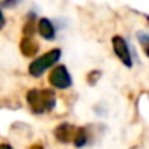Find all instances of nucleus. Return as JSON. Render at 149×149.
<instances>
[{
  "instance_id": "nucleus-1",
  "label": "nucleus",
  "mask_w": 149,
  "mask_h": 149,
  "mask_svg": "<svg viewBox=\"0 0 149 149\" xmlns=\"http://www.w3.org/2000/svg\"><path fill=\"white\" fill-rule=\"evenodd\" d=\"M26 101L31 107V112L36 116L52 112L56 107V93L52 88H31L26 93Z\"/></svg>"
},
{
  "instance_id": "nucleus-2",
  "label": "nucleus",
  "mask_w": 149,
  "mask_h": 149,
  "mask_svg": "<svg viewBox=\"0 0 149 149\" xmlns=\"http://www.w3.org/2000/svg\"><path fill=\"white\" fill-rule=\"evenodd\" d=\"M61 56H63L61 48L48 50L47 53H43L42 56L36 58L32 63H31L29 68H27V72H29V75H31V77H34V79L42 77L48 69H52L55 64H58V61L61 59Z\"/></svg>"
},
{
  "instance_id": "nucleus-3",
  "label": "nucleus",
  "mask_w": 149,
  "mask_h": 149,
  "mask_svg": "<svg viewBox=\"0 0 149 149\" xmlns=\"http://www.w3.org/2000/svg\"><path fill=\"white\" fill-rule=\"evenodd\" d=\"M48 82L55 90H69L74 85L72 75L64 64H55L48 75Z\"/></svg>"
},
{
  "instance_id": "nucleus-4",
  "label": "nucleus",
  "mask_w": 149,
  "mask_h": 149,
  "mask_svg": "<svg viewBox=\"0 0 149 149\" xmlns=\"http://www.w3.org/2000/svg\"><path fill=\"white\" fill-rule=\"evenodd\" d=\"M111 43H112V50H114V55L117 56V59L125 68L132 69L133 68V52H132V47L128 45V42L125 40V37L114 36L111 39Z\"/></svg>"
},
{
  "instance_id": "nucleus-5",
  "label": "nucleus",
  "mask_w": 149,
  "mask_h": 149,
  "mask_svg": "<svg viewBox=\"0 0 149 149\" xmlns=\"http://www.w3.org/2000/svg\"><path fill=\"white\" fill-rule=\"evenodd\" d=\"M36 32H39V36L42 39L48 40V42H53L56 40V36H58V29H56V24L53 23L50 18H40L36 24Z\"/></svg>"
},
{
  "instance_id": "nucleus-6",
  "label": "nucleus",
  "mask_w": 149,
  "mask_h": 149,
  "mask_svg": "<svg viewBox=\"0 0 149 149\" xmlns=\"http://www.w3.org/2000/svg\"><path fill=\"white\" fill-rule=\"evenodd\" d=\"M74 132H75V125H72V123H69V122H63V123H59V125L55 127L53 136H55V139L58 143H61V144H71Z\"/></svg>"
},
{
  "instance_id": "nucleus-7",
  "label": "nucleus",
  "mask_w": 149,
  "mask_h": 149,
  "mask_svg": "<svg viewBox=\"0 0 149 149\" xmlns=\"http://www.w3.org/2000/svg\"><path fill=\"white\" fill-rule=\"evenodd\" d=\"M39 50H40V45H39V42L34 39V36H23L21 37L19 52L23 56H26V58H34V56L39 53Z\"/></svg>"
},
{
  "instance_id": "nucleus-8",
  "label": "nucleus",
  "mask_w": 149,
  "mask_h": 149,
  "mask_svg": "<svg viewBox=\"0 0 149 149\" xmlns=\"http://www.w3.org/2000/svg\"><path fill=\"white\" fill-rule=\"evenodd\" d=\"M90 143V130L87 127H75L74 136H72V144L77 149H82Z\"/></svg>"
},
{
  "instance_id": "nucleus-9",
  "label": "nucleus",
  "mask_w": 149,
  "mask_h": 149,
  "mask_svg": "<svg viewBox=\"0 0 149 149\" xmlns=\"http://www.w3.org/2000/svg\"><path fill=\"white\" fill-rule=\"evenodd\" d=\"M36 19H37V13L36 11H29L23 26V36H34L36 34V24H37Z\"/></svg>"
},
{
  "instance_id": "nucleus-10",
  "label": "nucleus",
  "mask_w": 149,
  "mask_h": 149,
  "mask_svg": "<svg viewBox=\"0 0 149 149\" xmlns=\"http://www.w3.org/2000/svg\"><path fill=\"white\" fill-rule=\"evenodd\" d=\"M136 40L139 42L144 55L148 56L149 55V34L146 32V31H138V32H136Z\"/></svg>"
},
{
  "instance_id": "nucleus-11",
  "label": "nucleus",
  "mask_w": 149,
  "mask_h": 149,
  "mask_svg": "<svg viewBox=\"0 0 149 149\" xmlns=\"http://www.w3.org/2000/svg\"><path fill=\"white\" fill-rule=\"evenodd\" d=\"M101 75H103V72L98 71V69H93V71H90L87 74V84L90 85V87H95V85L98 84V80L101 79Z\"/></svg>"
},
{
  "instance_id": "nucleus-12",
  "label": "nucleus",
  "mask_w": 149,
  "mask_h": 149,
  "mask_svg": "<svg viewBox=\"0 0 149 149\" xmlns=\"http://www.w3.org/2000/svg\"><path fill=\"white\" fill-rule=\"evenodd\" d=\"M21 2H23V0H2L0 8H5V10H13V8H16Z\"/></svg>"
},
{
  "instance_id": "nucleus-13",
  "label": "nucleus",
  "mask_w": 149,
  "mask_h": 149,
  "mask_svg": "<svg viewBox=\"0 0 149 149\" xmlns=\"http://www.w3.org/2000/svg\"><path fill=\"white\" fill-rule=\"evenodd\" d=\"M5 24H7V18H5L3 11H2V8H0V31L5 27Z\"/></svg>"
},
{
  "instance_id": "nucleus-14",
  "label": "nucleus",
  "mask_w": 149,
  "mask_h": 149,
  "mask_svg": "<svg viewBox=\"0 0 149 149\" xmlns=\"http://www.w3.org/2000/svg\"><path fill=\"white\" fill-rule=\"evenodd\" d=\"M0 149H13L8 143H0Z\"/></svg>"
},
{
  "instance_id": "nucleus-15",
  "label": "nucleus",
  "mask_w": 149,
  "mask_h": 149,
  "mask_svg": "<svg viewBox=\"0 0 149 149\" xmlns=\"http://www.w3.org/2000/svg\"><path fill=\"white\" fill-rule=\"evenodd\" d=\"M29 149H45V148H43L42 144H32V146H31Z\"/></svg>"
}]
</instances>
